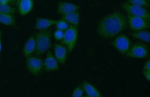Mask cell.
<instances>
[{
  "instance_id": "5",
  "label": "cell",
  "mask_w": 150,
  "mask_h": 97,
  "mask_svg": "<svg viewBox=\"0 0 150 97\" xmlns=\"http://www.w3.org/2000/svg\"><path fill=\"white\" fill-rule=\"evenodd\" d=\"M112 46L120 54L125 55L128 53L131 46V42L127 36L122 34L117 37L112 42Z\"/></svg>"
},
{
  "instance_id": "6",
  "label": "cell",
  "mask_w": 150,
  "mask_h": 97,
  "mask_svg": "<svg viewBox=\"0 0 150 97\" xmlns=\"http://www.w3.org/2000/svg\"><path fill=\"white\" fill-rule=\"evenodd\" d=\"M127 19L131 28L137 31L148 29L150 27L149 22L141 17L128 14Z\"/></svg>"
},
{
  "instance_id": "26",
  "label": "cell",
  "mask_w": 150,
  "mask_h": 97,
  "mask_svg": "<svg viewBox=\"0 0 150 97\" xmlns=\"http://www.w3.org/2000/svg\"><path fill=\"white\" fill-rule=\"evenodd\" d=\"M10 2L9 0H0V3L2 4L7 5Z\"/></svg>"
},
{
  "instance_id": "9",
  "label": "cell",
  "mask_w": 150,
  "mask_h": 97,
  "mask_svg": "<svg viewBox=\"0 0 150 97\" xmlns=\"http://www.w3.org/2000/svg\"><path fill=\"white\" fill-rule=\"evenodd\" d=\"M43 68L47 71H57L59 69L58 61L53 56L51 51L48 52L44 62Z\"/></svg>"
},
{
  "instance_id": "2",
  "label": "cell",
  "mask_w": 150,
  "mask_h": 97,
  "mask_svg": "<svg viewBox=\"0 0 150 97\" xmlns=\"http://www.w3.org/2000/svg\"><path fill=\"white\" fill-rule=\"evenodd\" d=\"M36 49L35 53L41 56L50 48L52 45L51 33L47 29L40 30L35 38Z\"/></svg>"
},
{
  "instance_id": "10",
  "label": "cell",
  "mask_w": 150,
  "mask_h": 97,
  "mask_svg": "<svg viewBox=\"0 0 150 97\" xmlns=\"http://www.w3.org/2000/svg\"><path fill=\"white\" fill-rule=\"evenodd\" d=\"M79 6L78 5L66 2L58 3L57 6V12L59 14L64 15L73 12L78 11Z\"/></svg>"
},
{
  "instance_id": "28",
  "label": "cell",
  "mask_w": 150,
  "mask_h": 97,
  "mask_svg": "<svg viewBox=\"0 0 150 97\" xmlns=\"http://www.w3.org/2000/svg\"><path fill=\"white\" fill-rule=\"evenodd\" d=\"M22 1V0H16V6H18V4L19 3L21 2V1Z\"/></svg>"
},
{
  "instance_id": "4",
  "label": "cell",
  "mask_w": 150,
  "mask_h": 97,
  "mask_svg": "<svg viewBox=\"0 0 150 97\" xmlns=\"http://www.w3.org/2000/svg\"><path fill=\"white\" fill-rule=\"evenodd\" d=\"M122 7L128 13V14L135 16L141 17L146 20L149 22L150 13L144 8L130 4L128 3H123Z\"/></svg>"
},
{
  "instance_id": "24",
  "label": "cell",
  "mask_w": 150,
  "mask_h": 97,
  "mask_svg": "<svg viewBox=\"0 0 150 97\" xmlns=\"http://www.w3.org/2000/svg\"><path fill=\"white\" fill-rule=\"evenodd\" d=\"M143 74L148 81H150V71L143 70Z\"/></svg>"
},
{
  "instance_id": "12",
  "label": "cell",
  "mask_w": 150,
  "mask_h": 97,
  "mask_svg": "<svg viewBox=\"0 0 150 97\" xmlns=\"http://www.w3.org/2000/svg\"><path fill=\"white\" fill-rule=\"evenodd\" d=\"M36 44L35 38L32 36L27 41L23 48V53L26 58L30 57L35 52Z\"/></svg>"
},
{
  "instance_id": "17",
  "label": "cell",
  "mask_w": 150,
  "mask_h": 97,
  "mask_svg": "<svg viewBox=\"0 0 150 97\" xmlns=\"http://www.w3.org/2000/svg\"><path fill=\"white\" fill-rule=\"evenodd\" d=\"M0 23L8 26H14L16 24L15 18L13 14H0Z\"/></svg>"
},
{
  "instance_id": "29",
  "label": "cell",
  "mask_w": 150,
  "mask_h": 97,
  "mask_svg": "<svg viewBox=\"0 0 150 97\" xmlns=\"http://www.w3.org/2000/svg\"><path fill=\"white\" fill-rule=\"evenodd\" d=\"M10 1V2L14 3L16 0H9Z\"/></svg>"
},
{
  "instance_id": "7",
  "label": "cell",
  "mask_w": 150,
  "mask_h": 97,
  "mask_svg": "<svg viewBox=\"0 0 150 97\" xmlns=\"http://www.w3.org/2000/svg\"><path fill=\"white\" fill-rule=\"evenodd\" d=\"M126 54L129 58H146L149 55L148 48L143 44L136 43L131 46Z\"/></svg>"
},
{
  "instance_id": "13",
  "label": "cell",
  "mask_w": 150,
  "mask_h": 97,
  "mask_svg": "<svg viewBox=\"0 0 150 97\" xmlns=\"http://www.w3.org/2000/svg\"><path fill=\"white\" fill-rule=\"evenodd\" d=\"M33 5V0H22L17 6L19 13L21 15H26L31 11Z\"/></svg>"
},
{
  "instance_id": "22",
  "label": "cell",
  "mask_w": 150,
  "mask_h": 97,
  "mask_svg": "<svg viewBox=\"0 0 150 97\" xmlns=\"http://www.w3.org/2000/svg\"><path fill=\"white\" fill-rule=\"evenodd\" d=\"M84 92L82 86H79L76 87L74 91L72 96L73 97H80L82 96Z\"/></svg>"
},
{
  "instance_id": "19",
  "label": "cell",
  "mask_w": 150,
  "mask_h": 97,
  "mask_svg": "<svg viewBox=\"0 0 150 97\" xmlns=\"http://www.w3.org/2000/svg\"><path fill=\"white\" fill-rule=\"evenodd\" d=\"M16 11L15 8L8 5L0 3V14H13Z\"/></svg>"
},
{
  "instance_id": "21",
  "label": "cell",
  "mask_w": 150,
  "mask_h": 97,
  "mask_svg": "<svg viewBox=\"0 0 150 97\" xmlns=\"http://www.w3.org/2000/svg\"><path fill=\"white\" fill-rule=\"evenodd\" d=\"M56 26L57 29L63 31L66 30L69 27L68 22L63 19L57 20Z\"/></svg>"
},
{
  "instance_id": "18",
  "label": "cell",
  "mask_w": 150,
  "mask_h": 97,
  "mask_svg": "<svg viewBox=\"0 0 150 97\" xmlns=\"http://www.w3.org/2000/svg\"><path fill=\"white\" fill-rule=\"evenodd\" d=\"M131 35L134 38L149 43L150 35L149 32L145 31H139L132 33Z\"/></svg>"
},
{
  "instance_id": "1",
  "label": "cell",
  "mask_w": 150,
  "mask_h": 97,
  "mask_svg": "<svg viewBox=\"0 0 150 97\" xmlns=\"http://www.w3.org/2000/svg\"><path fill=\"white\" fill-rule=\"evenodd\" d=\"M128 22L125 16L115 12L102 19L97 27V32L103 38H114L127 28Z\"/></svg>"
},
{
  "instance_id": "8",
  "label": "cell",
  "mask_w": 150,
  "mask_h": 97,
  "mask_svg": "<svg viewBox=\"0 0 150 97\" xmlns=\"http://www.w3.org/2000/svg\"><path fill=\"white\" fill-rule=\"evenodd\" d=\"M44 61L41 58L31 56L27 58V68L33 75H39L42 71Z\"/></svg>"
},
{
  "instance_id": "20",
  "label": "cell",
  "mask_w": 150,
  "mask_h": 97,
  "mask_svg": "<svg viewBox=\"0 0 150 97\" xmlns=\"http://www.w3.org/2000/svg\"><path fill=\"white\" fill-rule=\"evenodd\" d=\"M130 4L140 6L143 8H148L149 6V2L147 0H127Z\"/></svg>"
},
{
  "instance_id": "15",
  "label": "cell",
  "mask_w": 150,
  "mask_h": 97,
  "mask_svg": "<svg viewBox=\"0 0 150 97\" xmlns=\"http://www.w3.org/2000/svg\"><path fill=\"white\" fill-rule=\"evenodd\" d=\"M84 91L88 97H102L101 93L91 83L87 82H84L82 86Z\"/></svg>"
},
{
  "instance_id": "11",
  "label": "cell",
  "mask_w": 150,
  "mask_h": 97,
  "mask_svg": "<svg viewBox=\"0 0 150 97\" xmlns=\"http://www.w3.org/2000/svg\"><path fill=\"white\" fill-rule=\"evenodd\" d=\"M54 52L58 62L61 64H65L67 56V50L66 47L62 45L55 44L54 45Z\"/></svg>"
},
{
  "instance_id": "3",
  "label": "cell",
  "mask_w": 150,
  "mask_h": 97,
  "mask_svg": "<svg viewBox=\"0 0 150 97\" xmlns=\"http://www.w3.org/2000/svg\"><path fill=\"white\" fill-rule=\"evenodd\" d=\"M77 35V27L73 25L68 27L64 33L62 42L66 46L69 52H71L76 46Z\"/></svg>"
},
{
  "instance_id": "27",
  "label": "cell",
  "mask_w": 150,
  "mask_h": 97,
  "mask_svg": "<svg viewBox=\"0 0 150 97\" xmlns=\"http://www.w3.org/2000/svg\"><path fill=\"white\" fill-rule=\"evenodd\" d=\"M2 31L0 30V54L2 50V42H1V37H2Z\"/></svg>"
},
{
  "instance_id": "16",
  "label": "cell",
  "mask_w": 150,
  "mask_h": 97,
  "mask_svg": "<svg viewBox=\"0 0 150 97\" xmlns=\"http://www.w3.org/2000/svg\"><path fill=\"white\" fill-rule=\"evenodd\" d=\"M62 19L73 26L77 27L79 22V13L76 11L64 15H62Z\"/></svg>"
},
{
  "instance_id": "14",
  "label": "cell",
  "mask_w": 150,
  "mask_h": 97,
  "mask_svg": "<svg viewBox=\"0 0 150 97\" xmlns=\"http://www.w3.org/2000/svg\"><path fill=\"white\" fill-rule=\"evenodd\" d=\"M57 20L38 18L36 20L35 29L37 30H45L53 25H56Z\"/></svg>"
},
{
  "instance_id": "25",
  "label": "cell",
  "mask_w": 150,
  "mask_h": 97,
  "mask_svg": "<svg viewBox=\"0 0 150 97\" xmlns=\"http://www.w3.org/2000/svg\"><path fill=\"white\" fill-rule=\"evenodd\" d=\"M143 70H148V71H150V61L149 59L144 64V69Z\"/></svg>"
},
{
  "instance_id": "23",
  "label": "cell",
  "mask_w": 150,
  "mask_h": 97,
  "mask_svg": "<svg viewBox=\"0 0 150 97\" xmlns=\"http://www.w3.org/2000/svg\"><path fill=\"white\" fill-rule=\"evenodd\" d=\"M64 33L62 30L57 29L55 31L54 33V38L56 40H60L62 39L63 38Z\"/></svg>"
}]
</instances>
